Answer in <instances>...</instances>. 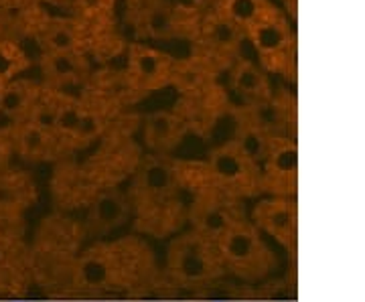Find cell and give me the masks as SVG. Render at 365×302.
<instances>
[{
	"label": "cell",
	"mask_w": 365,
	"mask_h": 302,
	"mask_svg": "<svg viewBox=\"0 0 365 302\" xmlns=\"http://www.w3.org/2000/svg\"><path fill=\"white\" fill-rule=\"evenodd\" d=\"M217 250L222 262L244 278L266 276L274 266L270 248L256 225L232 222L220 234Z\"/></svg>",
	"instance_id": "obj_1"
},
{
	"label": "cell",
	"mask_w": 365,
	"mask_h": 302,
	"mask_svg": "<svg viewBox=\"0 0 365 302\" xmlns=\"http://www.w3.org/2000/svg\"><path fill=\"white\" fill-rule=\"evenodd\" d=\"M220 250L203 236H185L170 248V268L173 274L185 280L195 282L203 278H211L220 270Z\"/></svg>",
	"instance_id": "obj_2"
},
{
	"label": "cell",
	"mask_w": 365,
	"mask_h": 302,
	"mask_svg": "<svg viewBox=\"0 0 365 302\" xmlns=\"http://www.w3.org/2000/svg\"><path fill=\"white\" fill-rule=\"evenodd\" d=\"M248 37L262 59L276 63H287L288 53L292 51V35L284 16L274 11L272 6L250 26Z\"/></svg>",
	"instance_id": "obj_3"
},
{
	"label": "cell",
	"mask_w": 365,
	"mask_h": 302,
	"mask_svg": "<svg viewBox=\"0 0 365 302\" xmlns=\"http://www.w3.org/2000/svg\"><path fill=\"white\" fill-rule=\"evenodd\" d=\"M266 162V184L276 197H290L299 177V148L288 138H272Z\"/></svg>",
	"instance_id": "obj_4"
},
{
	"label": "cell",
	"mask_w": 365,
	"mask_h": 302,
	"mask_svg": "<svg viewBox=\"0 0 365 302\" xmlns=\"http://www.w3.org/2000/svg\"><path fill=\"white\" fill-rule=\"evenodd\" d=\"M256 227L266 231L284 248H294L297 244V227H299V213L297 205L288 197L264 199L254 209Z\"/></svg>",
	"instance_id": "obj_5"
},
{
	"label": "cell",
	"mask_w": 365,
	"mask_h": 302,
	"mask_svg": "<svg viewBox=\"0 0 365 302\" xmlns=\"http://www.w3.org/2000/svg\"><path fill=\"white\" fill-rule=\"evenodd\" d=\"M170 61L169 55L157 51L148 45H132L128 55V67H130L132 79L136 85L143 90H155L165 85L170 78Z\"/></svg>",
	"instance_id": "obj_6"
},
{
	"label": "cell",
	"mask_w": 365,
	"mask_h": 302,
	"mask_svg": "<svg viewBox=\"0 0 365 302\" xmlns=\"http://www.w3.org/2000/svg\"><path fill=\"white\" fill-rule=\"evenodd\" d=\"M211 171L225 184H237L250 189L258 183V165L252 162L237 145L220 148L211 158Z\"/></svg>",
	"instance_id": "obj_7"
},
{
	"label": "cell",
	"mask_w": 365,
	"mask_h": 302,
	"mask_svg": "<svg viewBox=\"0 0 365 302\" xmlns=\"http://www.w3.org/2000/svg\"><path fill=\"white\" fill-rule=\"evenodd\" d=\"M39 95V88L33 81L14 79L6 88L0 90V114L11 122L29 118Z\"/></svg>",
	"instance_id": "obj_8"
},
{
	"label": "cell",
	"mask_w": 365,
	"mask_h": 302,
	"mask_svg": "<svg viewBox=\"0 0 365 302\" xmlns=\"http://www.w3.org/2000/svg\"><path fill=\"white\" fill-rule=\"evenodd\" d=\"M41 71L51 85H67L78 81L86 71L81 53H43Z\"/></svg>",
	"instance_id": "obj_9"
},
{
	"label": "cell",
	"mask_w": 365,
	"mask_h": 302,
	"mask_svg": "<svg viewBox=\"0 0 365 302\" xmlns=\"http://www.w3.org/2000/svg\"><path fill=\"white\" fill-rule=\"evenodd\" d=\"M45 53H81V26L71 19H51L43 28Z\"/></svg>",
	"instance_id": "obj_10"
},
{
	"label": "cell",
	"mask_w": 365,
	"mask_h": 302,
	"mask_svg": "<svg viewBox=\"0 0 365 302\" xmlns=\"http://www.w3.org/2000/svg\"><path fill=\"white\" fill-rule=\"evenodd\" d=\"M244 35H246V31L232 23L222 13L211 16L205 23V41L209 43V47L222 53L235 51L244 39Z\"/></svg>",
	"instance_id": "obj_11"
},
{
	"label": "cell",
	"mask_w": 365,
	"mask_h": 302,
	"mask_svg": "<svg viewBox=\"0 0 365 302\" xmlns=\"http://www.w3.org/2000/svg\"><path fill=\"white\" fill-rule=\"evenodd\" d=\"M232 79H234L235 90L240 93H244V95H248V98H254V100L270 98V83H268L266 73L256 63L248 61V59H242L235 66Z\"/></svg>",
	"instance_id": "obj_12"
},
{
	"label": "cell",
	"mask_w": 365,
	"mask_h": 302,
	"mask_svg": "<svg viewBox=\"0 0 365 302\" xmlns=\"http://www.w3.org/2000/svg\"><path fill=\"white\" fill-rule=\"evenodd\" d=\"M29 66L31 59L21 45H16L14 41L0 39V90L6 88L14 79H19V76Z\"/></svg>",
	"instance_id": "obj_13"
},
{
	"label": "cell",
	"mask_w": 365,
	"mask_h": 302,
	"mask_svg": "<svg viewBox=\"0 0 365 302\" xmlns=\"http://www.w3.org/2000/svg\"><path fill=\"white\" fill-rule=\"evenodd\" d=\"M266 9L268 4L264 0H223L222 14L244 31H248L266 13Z\"/></svg>",
	"instance_id": "obj_14"
},
{
	"label": "cell",
	"mask_w": 365,
	"mask_h": 302,
	"mask_svg": "<svg viewBox=\"0 0 365 302\" xmlns=\"http://www.w3.org/2000/svg\"><path fill=\"white\" fill-rule=\"evenodd\" d=\"M144 25H146V33L153 37V39H170L179 33V21L177 16L173 14L169 6H155L146 13L144 19Z\"/></svg>",
	"instance_id": "obj_15"
},
{
	"label": "cell",
	"mask_w": 365,
	"mask_h": 302,
	"mask_svg": "<svg viewBox=\"0 0 365 302\" xmlns=\"http://www.w3.org/2000/svg\"><path fill=\"white\" fill-rule=\"evenodd\" d=\"M179 122L167 112H158L146 122V136L153 145H167L175 138Z\"/></svg>",
	"instance_id": "obj_16"
},
{
	"label": "cell",
	"mask_w": 365,
	"mask_h": 302,
	"mask_svg": "<svg viewBox=\"0 0 365 302\" xmlns=\"http://www.w3.org/2000/svg\"><path fill=\"white\" fill-rule=\"evenodd\" d=\"M47 138H49V134L37 128V126H33L31 122H26L19 132V145H21L25 155H39L47 145Z\"/></svg>",
	"instance_id": "obj_17"
},
{
	"label": "cell",
	"mask_w": 365,
	"mask_h": 302,
	"mask_svg": "<svg viewBox=\"0 0 365 302\" xmlns=\"http://www.w3.org/2000/svg\"><path fill=\"white\" fill-rule=\"evenodd\" d=\"M45 2H49V4H61V2H66V0H45Z\"/></svg>",
	"instance_id": "obj_18"
},
{
	"label": "cell",
	"mask_w": 365,
	"mask_h": 302,
	"mask_svg": "<svg viewBox=\"0 0 365 302\" xmlns=\"http://www.w3.org/2000/svg\"><path fill=\"white\" fill-rule=\"evenodd\" d=\"M288 2V0H287ZM290 2H292V9H294V2H297V0H290Z\"/></svg>",
	"instance_id": "obj_19"
}]
</instances>
